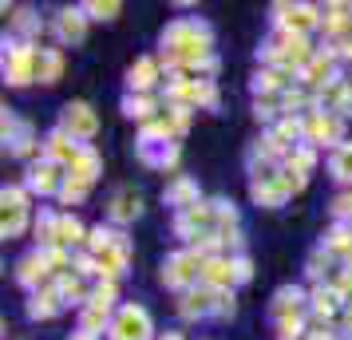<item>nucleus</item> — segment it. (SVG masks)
<instances>
[{
	"instance_id": "393cba45",
	"label": "nucleus",
	"mask_w": 352,
	"mask_h": 340,
	"mask_svg": "<svg viewBox=\"0 0 352 340\" xmlns=\"http://www.w3.org/2000/svg\"><path fill=\"white\" fill-rule=\"evenodd\" d=\"M80 242H83L80 218H72V214H60V218H56V238H52V245H56V249H72V245H80Z\"/></svg>"
},
{
	"instance_id": "2f4dec72",
	"label": "nucleus",
	"mask_w": 352,
	"mask_h": 340,
	"mask_svg": "<svg viewBox=\"0 0 352 340\" xmlns=\"http://www.w3.org/2000/svg\"><path fill=\"white\" fill-rule=\"evenodd\" d=\"M313 162H317V155H313V146H293V150L285 155V162H281V166H285V170H293V174H305V179H309Z\"/></svg>"
},
{
	"instance_id": "f257e3e1",
	"label": "nucleus",
	"mask_w": 352,
	"mask_h": 340,
	"mask_svg": "<svg viewBox=\"0 0 352 340\" xmlns=\"http://www.w3.org/2000/svg\"><path fill=\"white\" fill-rule=\"evenodd\" d=\"M210 44H214V32L206 20L182 16L162 32V60L170 71H190L210 60Z\"/></svg>"
},
{
	"instance_id": "4c0bfd02",
	"label": "nucleus",
	"mask_w": 352,
	"mask_h": 340,
	"mask_svg": "<svg viewBox=\"0 0 352 340\" xmlns=\"http://www.w3.org/2000/svg\"><path fill=\"white\" fill-rule=\"evenodd\" d=\"M301 332H305L301 317H285V321H277V337L281 340H301Z\"/></svg>"
},
{
	"instance_id": "79ce46f5",
	"label": "nucleus",
	"mask_w": 352,
	"mask_h": 340,
	"mask_svg": "<svg viewBox=\"0 0 352 340\" xmlns=\"http://www.w3.org/2000/svg\"><path fill=\"white\" fill-rule=\"evenodd\" d=\"M234 277H238V281H250V277H254V261L250 258H234Z\"/></svg>"
},
{
	"instance_id": "e433bc0d",
	"label": "nucleus",
	"mask_w": 352,
	"mask_h": 340,
	"mask_svg": "<svg viewBox=\"0 0 352 340\" xmlns=\"http://www.w3.org/2000/svg\"><path fill=\"white\" fill-rule=\"evenodd\" d=\"M333 218H336V226H352V190L333 198Z\"/></svg>"
},
{
	"instance_id": "39448f33",
	"label": "nucleus",
	"mask_w": 352,
	"mask_h": 340,
	"mask_svg": "<svg viewBox=\"0 0 352 340\" xmlns=\"http://www.w3.org/2000/svg\"><path fill=\"white\" fill-rule=\"evenodd\" d=\"M36 52L32 44H20L12 40L8 48H4V80L12 83V87H24V83L36 80Z\"/></svg>"
},
{
	"instance_id": "6e6552de",
	"label": "nucleus",
	"mask_w": 352,
	"mask_h": 340,
	"mask_svg": "<svg viewBox=\"0 0 352 340\" xmlns=\"http://www.w3.org/2000/svg\"><path fill=\"white\" fill-rule=\"evenodd\" d=\"M305 146H340V115L313 111L305 115Z\"/></svg>"
},
{
	"instance_id": "58836bf2",
	"label": "nucleus",
	"mask_w": 352,
	"mask_h": 340,
	"mask_svg": "<svg viewBox=\"0 0 352 340\" xmlns=\"http://www.w3.org/2000/svg\"><path fill=\"white\" fill-rule=\"evenodd\" d=\"M115 293H119V289H115V281H99L87 301H96V305H107V308H111V305H115Z\"/></svg>"
},
{
	"instance_id": "423d86ee",
	"label": "nucleus",
	"mask_w": 352,
	"mask_h": 340,
	"mask_svg": "<svg viewBox=\"0 0 352 340\" xmlns=\"http://www.w3.org/2000/svg\"><path fill=\"white\" fill-rule=\"evenodd\" d=\"M60 131L72 135L76 143L87 146V139H96V131H99V119H96V111H91V103H83V99L67 103L64 111H60Z\"/></svg>"
},
{
	"instance_id": "473e14b6",
	"label": "nucleus",
	"mask_w": 352,
	"mask_h": 340,
	"mask_svg": "<svg viewBox=\"0 0 352 340\" xmlns=\"http://www.w3.org/2000/svg\"><path fill=\"white\" fill-rule=\"evenodd\" d=\"M123 111H127L131 119H143V123H151V115H155V99L127 95V99H123Z\"/></svg>"
},
{
	"instance_id": "37998d69",
	"label": "nucleus",
	"mask_w": 352,
	"mask_h": 340,
	"mask_svg": "<svg viewBox=\"0 0 352 340\" xmlns=\"http://www.w3.org/2000/svg\"><path fill=\"white\" fill-rule=\"evenodd\" d=\"M340 324H344V337L352 340V301H349L344 308H340Z\"/></svg>"
},
{
	"instance_id": "cd10ccee",
	"label": "nucleus",
	"mask_w": 352,
	"mask_h": 340,
	"mask_svg": "<svg viewBox=\"0 0 352 340\" xmlns=\"http://www.w3.org/2000/svg\"><path fill=\"white\" fill-rule=\"evenodd\" d=\"M111 321H115V317H111V308H107V305H96V301H87V305H83V313H80V332L96 337L103 324L111 328Z\"/></svg>"
},
{
	"instance_id": "bb28decb",
	"label": "nucleus",
	"mask_w": 352,
	"mask_h": 340,
	"mask_svg": "<svg viewBox=\"0 0 352 340\" xmlns=\"http://www.w3.org/2000/svg\"><path fill=\"white\" fill-rule=\"evenodd\" d=\"M281 174V170H277ZM250 194H254V202H261V206H281L285 202V186H281V179H265V182H250Z\"/></svg>"
},
{
	"instance_id": "f3484780",
	"label": "nucleus",
	"mask_w": 352,
	"mask_h": 340,
	"mask_svg": "<svg viewBox=\"0 0 352 340\" xmlns=\"http://www.w3.org/2000/svg\"><path fill=\"white\" fill-rule=\"evenodd\" d=\"M162 202L166 206H175V210H190V206H198L202 198H198V186H194V179H186V174H178L166 190H162Z\"/></svg>"
},
{
	"instance_id": "aec40b11",
	"label": "nucleus",
	"mask_w": 352,
	"mask_h": 340,
	"mask_svg": "<svg viewBox=\"0 0 352 340\" xmlns=\"http://www.w3.org/2000/svg\"><path fill=\"white\" fill-rule=\"evenodd\" d=\"M143 214V198L135 194V190H119V194L111 198V210H107V218H111L115 226H127V222H135Z\"/></svg>"
},
{
	"instance_id": "c756f323",
	"label": "nucleus",
	"mask_w": 352,
	"mask_h": 340,
	"mask_svg": "<svg viewBox=\"0 0 352 340\" xmlns=\"http://www.w3.org/2000/svg\"><path fill=\"white\" fill-rule=\"evenodd\" d=\"M56 293H60V301L64 305H87V285H83V277H76V273H67L60 285H56Z\"/></svg>"
},
{
	"instance_id": "4be33fe9",
	"label": "nucleus",
	"mask_w": 352,
	"mask_h": 340,
	"mask_svg": "<svg viewBox=\"0 0 352 340\" xmlns=\"http://www.w3.org/2000/svg\"><path fill=\"white\" fill-rule=\"evenodd\" d=\"M301 305H305V293L297 285H281V289L273 293V317L277 321H285V317H301Z\"/></svg>"
},
{
	"instance_id": "7ed1b4c3",
	"label": "nucleus",
	"mask_w": 352,
	"mask_h": 340,
	"mask_svg": "<svg viewBox=\"0 0 352 340\" xmlns=\"http://www.w3.org/2000/svg\"><path fill=\"white\" fill-rule=\"evenodd\" d=\"M151 332H155V324H151V313L143 305H123L107 328L111 340H151Z\"/></svg>"
},
{
	"instance_id": "49530a36",
	"label": "nucleus",
	"mask_w": 352,
	"mask_h": 340,
	"mask_svg": "<svg viewBox=\"0 0 352 340\" xmlns=\"http://www.w3.org/2000/svg\"><path fill=\"white\" fill-rule=\"evenodd\" d=\"M344 56H349V60H352V44H349V48H344Z\"/></svg>"
},
{
	"instance_id": "6ab92c4d",
	"label": "nucleus",
	"mask_w": 352,
	"mask_h": 340,
	"mask_svg": "<svg viewBox=\"0 0 352 340\" xmlns=\"http://www.w3.org/2000/svg\"><path fill=\"white\" fill-rule=\"evenodd\" d=\"M64 174H67L72 182H83V186H91V182H96L99 174H103V162H99V155L91 150V146H83V150H80V159L72 162V166H67Z\"/></svg>"
},
{
	"instance_id": "f03ea898",
	"label": "nucleus",
	"mask_w": 352,
	"mask_h": 340,
	"mask_svg": "<svg viewBox=\"0 0 352 340\" xmlns=\"http://www.w3.org/2000/svg\"><path fill=\"white\" fill-rule=\"evenodd\" d=\"M202 269H206V258L198 249H178V253H170L162 261V285L186 293L202 281Z\"/></svg>"
},
{
	"instance_id": "72a5a7b5",
	"label": "nucleus",
	"mask_w": 352,
	"mask_h": 340,
	"mask_svg": "<svg viewBox=\"0 0 352 340\" xmlns=\"http://www.w3.org/2000/svg\"><path fill=\"white\" fill-rule=\"evenodd\" d=\"M83 12H91V20H115L123 12V4H115V0H87Z\"/></svg>"
},
{
	"instance_id": "5701e85b",
	"label": "nucleus",
	"mask_w": 352,
	"mask_h": 340,
	"mask_svg": "<svg viewBox=\"0 0 352 340\" xmlns=\"http://www.w3.org/2000/svg\"><path fill=\"white\" fill-rule=\"evenodd\" d=\"M60 308H64V301H60L56 289H36L32 297H28V317H32V321H52Z\"/></svg>"
},
{
	"instance_id": "7c9ffc66",
	"label": "nucleus",
	"mask_w": 352,
	"mask_h": 340,
	"mask_svg": "<svg viewBox=\"0 0 352 340\" xmlns=\"http://www.w3.org/2000/svg\"><path fill=\"white\" fill-rule=\"evenodd\" d=\"M285 83H289L285 67H265V71H257V76H254V91H257V95H261V91L270 95V91H281Z\"/></svg>"
},
{
	"instance_id": "a211bd4d",
	"label": "nucleus",
	"mask_w": 352,
	"mask_h": 340,
	"mask_svg": "<svg viewBox=\"0 0 352 340\" xmlns=\"http://www.w3.org/2000/svg\"><path fill=\"white\" fill-rule=\"evenodd\" d=\"M238 277H234V258H206V269H202V285L206 289H230Z\"/></svg>"
},
{
	"instance_id": "a18cd8bd",
	"label": "nucleus",
	"mask_w": 352,
	"mask_h": 340,
	"mask_svg": "<svg viewBox=\"0 0 352 340\" xmlns=\"http://www.w3.org/2000/svg\"><path fill=\"white\" fill-rule=\"evenodd\" d=\"M162 340H182V337H178V332H166V337H162Z\"/></svg>"
},
{
	"instance_id": "9d476101",
	"label": "nucleus",
	"mask_w": 352,
	"mask_h": 340,
	"mask_svg": "<svg viewBox=\"0 0 352 340\" xmlns=\"http://www.w3.org/2000/svg\"><path fill=\"white\" fill-rule=\"evenodd\" d=\"M60 186H64V174H60V166L48 159H40L28 166V179H24V190H32V194H60Z\"/></svg>"
},
{
	"instance_id": "dca6fc26",
	"label": "nucleus",
	"mask_w": 352,
	"mask_h": 340,
	"mask_svg": "<svg viewBox=\"0 0 352 340\" xmlns=\"http://www.w3.org/2000/svg\"><path fill=\"white\" fill-rule=\"evenodd\" d=\"M56 36H60V44H80L87 36V12L83 8H64L56 16Z\"/></svg>"
},
{
	"instance_id": "4468645a",
	"label": "nucleus",
	"mask_w": 352,
	"mask_h": 340,
	"mask_svg": "<svg viewBox=\"0 0 352 340\" xmlns=\"http://www.w3.org/2000/svg\"><path fill=\"white\" fill-rule=\"evenodd\" d=\"M178 313H182L186 321L214 317V289H206V285H194V289H186V293H182V301H178Z\"/></svg>"
},
{
	"instance_id": "9b49d317",
	"label": "nucleus",
	"mask_w": 352,
	"mask_h": 340,
	"mask_svg": "<svg viewBox=\"0 0 352 340\" xmlns=\"http://www.w3.org/2000/svg\"><path fill=\"white\" fill-rule=\"evenodd\" d=\"M80 150H83V143H76V139H72V135H64L60 127H56L48 139H44V159L56 162L60 170H67L72 162L80 159Z\"/></svg>"
},
{
	"instance_id": "0eeeda50",
	"label": "nucleus",
	"mask_w": 352,
	"mask_h": 340,
	"mask_svg": "<svg viewBox=\"0 0 352 340\" xmlns=\"http://www.w3.org/2000/svg\"><path fill=\"white\" fill-rule=\"evenodd\" d=\"M4 222H0V234L4 238H20V229L28 226V190L24 186H4Z\"/></svg>"
},
{
	"instance_id": "2eb2a0df",
	"label": "nucleus",
	"mask_w": 352,
	"mask_h": 340,
	"mask_svg": "<svg viewBox=\"0 0 352 340\" xmlns=\"http://www.w3.org/2000/svg\"><path fill=\"white\" fill-rule=\"evenodd\" d=\"M139 159H143L146 166H159V170H166V166H175V162H178V143L139 139Z\"/></svg>"
},
{
	"instance_id": "412c9836",
	"label": "nucleus",
	"mask_w": 352,
	"mask_h": 340,
	"mask_svg": "<svg viewBox=\"0 0 352 340\" xmlns=\"http://www.w3.org/2000/svg\"><path fill=\"white\" fill-rule=\"evenodd\" d=\"M309 308H313V313H317V321H333L336 317V308H344V297H340V293L333 289V285H329V289H324V285H320V289H313L309 293Z\"/></svg>"
},
{
	"instance_id": "20e7f679",
	"label": "nucleus",
	"mask_w": 352,
	"mask_h": 340,
	"mask_svg": "<svg viewBox=\"0 0 352 340\" xmlns=\"http://www.w3.org/2000/svg\"><path fill=\"white\" fill-rule=\"evenodd\" d=\"M320 12H324V8H317V4H273L277 28H281V32H293V36H305L309 28L324 24Z\"/></svg>"
},
{
	"instance_id": "a19ab883",
	"label": "nucleus",
	"mask_w": 352,
	"mask_h": 340,
	"mask_svg": "<svg viewBox=\"0 0 352 340\" xmlns=\"http://www.w3.org/2000/svg\"><path fill=\"white\" fill-rule=\"evenodd\" d=\"M329 261H333V253H329L324 245H320L317 253H309V277H320L324 269H329Z\"/></svg>"
},
{
	"instance_id": "a878e982",
	"label": "nucleus",
	"mask_w": 352,
	"mask_h": 340,
	"mask_svg": "<svg viewBox=\"0 0 352 340\" xmlns=\"http://www.w3.org/2000/svg\"><path fill=\"white\" fill-rule=\"evenodd\" d=\"M60 71H64V56L56 48H40L36 52V80L40 83H56L60 80Z\"/></svg>"
},
{
	"instance_id": "ddd939ff",
	"label": "nucleus",
	"mask_w": 352,
	"mask_h": 340,
	"mask_svg": "<svg viewBox=\"0 0 352 340\" xmlns=\"http://www.w3.org/2000/svg\"><path fill=\"white\" fill-rule=\"evenodd\" d=\"M48 261H44V249H32V253H24V258L16 261V281L24 285V289H40L44 285V277H48Z\"/></svg>"
},
{
	"instance_id": "b1692460",
	"label": "nucleus",
	"mask_w": 352,
	"mask_h": 340,
	"mask_svg": "<svg viewBox=\"0 0 352 340\" xmlns=\"http://www.w3.org/2000/svg\"><path fill=\"white\" fill-rule=\"evenodd\" d=\"M159 80V64L151 60V56H143V60H135L127 71V87H131V95H143L151 83Z\"/></svg>"
},
{
	"instance_id": "f8f14e48",
	"label": "nucleus",
	"mask_w": 352,
	"mask_h": 340,
	"mask_svg": "<svg viewBox=\"0 0 352 340\" xmlns=\"http://www.w3.org/2000/svg\"><path fill=\"white\" fill-rule=\"evenodd\" d=\"M336 80V52H317L309 64H305V71H301V83H309V87H329V83Z\"/></svg>"
},
{
	"instance_id": "f704fd0d",
	"label": "nucleus",
	"mask_w": 352,
	"mask_h": 340,
	"mask_svg": "<svg viewBox=\"0 0 352 340\" xmlns=\"http://www.w3.org/2000/svg\"><path fill=\"white\" fill-rule=\"evenodd\" d=\"M12 155H16V159H36V155H40V143H36L32 127H24V135L12 143Z\"/></svg>"
},
{
	"instance_id": "c85d7f7f",
	"label": "nucleus",
	"mask_w": 352,
	"mask_h": 340,
	"mask_svg": "<svg viewBox=\"0 0 352 340\" xmlns=\"http://www.w3.org/2000/svg\"><path fill=\"white\" fill-rule=\"evenodd\" d=\"M329 170H333L336 182L352 186V143H340L333 155H329Z\"/></svg>"
},
{
	"instance_id": "ea45409f",
	"label": "nucleus",
	"mask_w": 352,
	"mask_h": 340,
	"mask_svg": "<svg viewBox=\"0 0 352 340\" xmlns=\"http://www.w3.org/2000/svg\"><path fill=\"white\" fill-rule=\"evenodd\" d=\"M214 317H234V293L230 289L214 293Z\"/></svg>"
},
{
	"instance_id": "1a4fd4ad",
	"label": "nucleus",
	"mask_w": 352,
	"mask_h": 340,
	"mask_svg": "<svg viewBox=\"0 0 352 340\" xmlns=\"http://www.w3.org/2000/svg\"><path fill=\"white\" fill-rule=\"evenodd\" d=\"M96 258V273L103 277V281H115V277H123V269H127V258H131V242L119 234L107 249H99V253H91Z\"/></svg>"
},
{
	"instance_id": "c9c22d12",
	"label": "nucleus",
	"mask_w": 352,
	"mask_h": 340,
	"mask_svg": "<svg viewBox=\"0 0 352 340\" xmlns=\"http://www.w3.org/2000/svg\"><path fill=\"white\" fill-rule=\"evenodd\" d=\"M87 190H91V186H83V182H72L64 174V186H60V202H64V206H76V202H83V198H87Z\"/></svg>"
},
{
	"instance_id": "c03bdc74",
	"label": "nucleus",
	"mask_w": 352,
	"mask_h": 340,
	"mask_svg": "<svg viewBox=\"0 0 352 340\" xmlns=\"http://www.w3.org/2000/svg\"><path fill=\"white\" fill-rule=\"evenodd\" d=\"M67 340H96V337H87V332H72Z\"/></svg>"
}]
</instances>
